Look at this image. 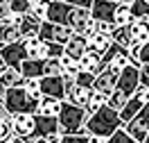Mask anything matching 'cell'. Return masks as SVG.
<instances>
[{
	"label": "cell",
	"mask_w": 149,
	"mask_h": 143,
	"mask_svg": "<svg viewBox=\"0 0 149 143\" xmlns=\"http://www.w3.org/2000/svg\"><path fill=\"white\" fill-rule=\"evenodd\" d=\"M84 127H86L88 134H100V136H106V139H109L113 132H118L120 127H124V123H122L118 109L104 105L100 111H95V114L88 116V120H86Z\"/></svg>",
	"instance_id": "1"
},
{
	"label": "cell",
	"mask_w": 149,
	"mask_h": 143,
	"mask_svg": "<svg viewBox=\"0 0 149 143\" xmlns=\"http://www.w3.org/2000/svg\"><path fill=\"white\" fill-rule=\"evenodd\" d=\"M38 100L36 95H32L25 86H9L5 93V107L11 114H36L38 111Z\"/></svg>",
	"instance_id": "2"
},
{
	"label": "cell",
	"mask_w": 149,
	"mask_h": 143,
	"mask_svg": "<svg viewBox=\"0 0 149 143\" xmlns=\"http://www.w3.org/2000/svg\"><path fill=\"white\" fill-rule=\"evenodd\" d=\"M86 120H88V111H86L81 105H72L63 100V107H61V114H59V127L63 134H74L84 130Z\"/></svg>",
	"instance_id": "3"
},
{
	"label": "cell",
	"mask_w": 149,
	"mask_h": 143,
	"mask_svg": "<svg viewBox=\"0 0 149 143\" xmlns=\"http://www.w3.org/2000/svg\"><path fill=\"white\" fill-rule=\"evenodd\" d=\"M102 59H104V66L113 68V70H122L124 66H129V64L136 61V59L131 57L129 48H124L122 43H118V41H113V43H111V48L102 55Z\"/></svg>",
	"instance_id": "4"
},
{
	"label": "cell",
	"mask_w": 149,
	"mask_h": 143,
	"mask_svg": "<svg viewBox=\"0 0 149 143\" xmlns=\"http://www.w3.org/2000/svg\"><path fill=\"white\" fill-rule=\"evenodd\" d=\"M72 34H74L72 27H68L63 23H52V20H43L41 23V32H38V37L43 41H54V43H61V46H65Z\"/></svg>",
	"instance_id": "5"
},
{
	"label": "cell",
	"mask_w": 149,
	"mask_h": 143,
	"mask_svg": "<svg viewBox=\"0 0 149 143\" xmlns=\"http://www.w3.org/2000/svg\"><path fill=\"white\" fill-rule=\"evenodd\" d=\"M14 132L25 139V143H34L41 139L36 134V114H14Z\"/></svg>",
	"instance_id": "6"
},
{
	"label": "cell",
	"mask_w": 149,
	"mask_h": 143,
	"mask_svg": "<svg viewBox=\"0 0 149 143\" xmlns=\"http://www.w3.org/2000/svg\"><path fill=\"white\" fill-rule=\"evenodd\" d=\"M124 130H127L138 143H142L147 139V134H149V102H145V107L124 125Z\"/></svg>",
	"instance_id": "7"
},
{
	"label": "cell",
	"mask_w": 149,
	"mask_h": 143,
	"mask_svg": "<svg viewBox=\"0 0 149 143\" xmlns=\"http://www.w3.org/2000/svg\"><path fill=\"white\" fill-rule=\"evenodd\" d=\"M140 86V66L136 64H129L120 70V80H118V89H120L124 95H133Z\"/></svg>",
	"instance_id": "8"
},
{
	"label": "cell",
	"mask_w": 149,
	"mask_h": 143,
	"mask_svg": "<svg viewBox=\"0 0 149 143\" xmlns=\"http://www.w3.org/2000/svg\"><path fill=\"white\" fill-rule=\"evenodd\" d=\"M0 52H2V59H5V64H7V66H16V68H20V64L27 59L25 39H20V41H14V43H5Z\"/></svg>",
	"instance_id": "9"
},
{
	"label": "cell",
	"mask_w": 149,
	"mask_h": 143,
	"mask_svg": "<svg viewBox=\"0 0 149 143\" xmlns=\"http://www.w3.org/2000/svg\"><path fill=\"white\" fill-rule=\"evenodd\" d=\"M91 20H93V14L88 7H70L68 11V16H65V25L68 27H72L74 32H84L88 25H91Z\"/></svg>",
	"instance_id": "10"
},
{
	"label": "cell",
	"mask_w": 149,
	"mask_h": 143,
	"mask_svg": "<svg viewBox=\"0 0 149 143\" xmlns=\"http://www.w3.org/2000/svg\"><path fill=\"white\" fill-rule=\"evenodd\" d=\"M118 80H120V70H113V68H104L102 73L95 75V84L93 89L100 91L104 95H111L118 89Z\"/></svg>",
	"instance_id": "11"
},
{
	"label": "cell",
	"mask_w": 149,
	"mask_h": 143,
	"mask_svg": "<svg viewBox=\"0 0 149 143\" xmlns=\"http://www.w3.org/2000/svg\"><path fill=\"white\" fill-rule=\"evenodd\" d=\"M41 93L65 100V80L63 75H43L41 77Z\"/></svg>",
	"instance_id": "12"
},
{
	"label": "cell",
	"mask_w": 149,
	"mask_h": 143,
	"mask_svg": "<svg viewBox=\"0 0 149 143\" xmlns=\"http://www.w3.org/2000/svg\"><path fill=\"white\" fill-rule=\"evenodd\" d=\"M115 9H118V2H113V0H93L91 14H93L95 20H111V23H115Z\"/></svg>",
	"instance_id": "13"
},
{
	"label": "cell",
	"mask_w": 149,
	"mask_h": 143,
	"mask_svg": "<svg viewBox=\"0 0 149 143\" xmlns=\"http://www.w3.org/2000/svg\"><path fill=\"white\" fill-rule=\"evenodd\" d=\"M86 52H88V37L84 32H74L72 37L68 39V43H65V55H70L74 59H81Z\"/></svg>",
	"instance_id": "14"
},
{
	"label": "cell",
	"mask_w": 149,
	"mask_h": 143,
	"mask_svg": "<svg viewBox=\"0 0 149 143\" xmlns=\"http://www.w3.org/2000/svg\"><path fill=\"white\" fill-rule=\"evenodd\" d=\"M41 23H43V20L38 18V16H34L32 11L23 14L20 20H18L20 37H23V39H34V37H38V32H41Z\"/></svg>",
	"instance_id": "15"
},
{
	"label": "cell",
	"mask_w": 149,
	"mask_h": 143,
	"mask_svg": "<svg viewBox=\"0 0 149 143\" xmlns=\"http://www.w3.org/2000/svg\"><path fill=\"white\" fill-rule=\"evenodd\" d=\"M61 132L59 127V118L56 116H43V114H36V134L47 139L50 134H56Z\"/></svg>",
	"instance_id": "16"
},
{
	"label": "cell",
	"mask_w": 149,
	"mask_h": 143,
	"mask_svg": "<svg viewBox=\"0 0 149 143\" xmlns=\"http://www.w3.org/2000/svg\"><path fill=\"white\" fill-rule=\"evenodd\" d=\"M61 107H63V100L52 98V95H41V100H38V111H36V114L56 116V118H59V114H61Z\"/></svg>",
	"instance_id": "17"
},
{
	"label": "cell",
	"mask_w": 149,
	"mask_h": 143,
	"mask_svg": "<svg viewBox=\"0 0 149 143\" xmlns=\"http://www.w3.org/2000/svg\"><path fill=\"white\" fill-rule=\"evenodd\" d=\"M20 30H18V25L11 20V16L9 18H2L0 20V41L2 43H14V41H20Z\"/></svg>",
	"instance_id": "18"
},
{
	"label": "cell",
	"mask_w": 149,
	"mask_h": 143,
	"mask_svg": "<svg viewBox=\"0 0 149 143\" xmlns=\"http://www.w3.org/2000/svg\"><path fill=\"white\" fill-rule=\"evenodd\" d=\"M79 61H81V68H84V70H91L93 75L102 73L104 68H106V66H104L102 55H100V52H95V50H88V52H86V55L79 59Z\"/></svg>",
	"instance_id": "19"
},
{
	"label": "cell",
	"mask_w": 149,
	"mask_h": 143,
	"mask_svg": "<svg viewBox=\"0 0 149 143\" xmlns=\"http://www.w3.org/2000/svg\"><path fill=\"white\" fill-rule=\"evenodd\" d=\"M23 77H43L45 75V59H25L20 64Z\"/></svg>",
	"instance_id": "20"
},
{
	"label": "cell",
	"mask_w": 149,
	"mask_h": 143,
	"mask_svg": "<svg viewBox=\"0 0 149 143\" xmlns=\"http://www.w3.org/2000/svg\"><path fill=\"white\" fill-rule=\"evenodd\" d=\"M129 27H131V34H133V39H136V43H147L149 41V16L136 18Z\"/></svg>",
	"instance_id": "21"
},
{
	"label": "cell",
	"mask_w": 149,
	"mask_h": 143,
	"mask_svg": "<svg viewBox=\"0 0 149 143\" xmlns=\"http://www.w3.org/2000/svg\"><path fill=\"white\" fill-rule=\"evenodd\" d=\"M142 107H145V102H142V100H140L138 95H131L129 100H127V105L122 107L120 109V118H122V123L127 125L131 120V118H133V116L138 114L140 109H142Z\"/></svg>",
	"instance_id": "22"
},
{
	"label": "cell",
	"mask_w": 149,
	"mask_h": 143,
	"mask_svg": "<svg viewBox=\"0 0 149 143\" xmlns=\"http://www.w3.org/2000/svg\"><path fill=\"white\" fill-rule=\"evenodd\" d=\"M113 41H118V43H122L124 48H133V46H140V43H136V39H133V34H131V27L129 25H118V27L113 30L111 34Z\"/></svg>",
	"instance_id": "23"
},
{
	"label": "cell",
	"mask_w": 149,
	"mask_h": 143,
	"mask_svg": "<svg viewBox=\"0 0 149 143\" xmlns=\"http://www.w3.org/2000/svg\"><path fill=\"white\" fill-rule=\"evenodd\" d=\"M113 39L111 34H102V32H95L93 37L88 39V50H95V52H100V55H104L109 48H111Z\"/></svg>",
	"instance_id": "24"
},
{
	"label": "cell",
	"mask_w": 149,
	"mask_h": 143,
	"mask_svg": "<svg viewBox=\"0 0 149 143\" xmlns=\"http://www.w3.org/2000/svg\"><path fill=\"white\" fill-rule=\"evenodd\" d=\"M0 82L7 86H18V84H23V73H20V68H16V66H7L5 70H2V75H0Z\"/></svg>",
	"instance_id": "25"
},
{
	"label": "cell",
	"mask_w": 149,
	"mask_h": 143,
	"mask_svg": "<svg viewBox=\"0 0 149 143\" xmlns=\"http://www.w3.org/2000/svg\"><path fill=\"white\" fill-rule=\"evenodd\" d=\"M106 98L109 95H104V93H100V91H91V95H88V100H86V105H84V109L88 111V116L91 114H95V111H100L104 105H106Z\"/></svg>",
	"instance_id": "26"
},
{
	"label": "cell",
	"mask_w": 149,
	"mask_h": 143,
	"mask_svg": "<svg viewBox=\"0 0 149 143\" xmlns=\"http://www.w3.org/2000/svg\"><path fill=\"white\" fill-rule=\"evenodd\" d=\"M61 64H63V75H68V77H74L81 70V61L70 57V55H65V52L61 55Z\"/></svg>",
	"instance_id": "27"
},
{
	"label": "cell",
	"mask_w": 149,
	"mask_h": 143,
	"mask_svg": "<svg viewBox=\"0 0 149 143\" xmlns=\"http://www.w3.org/2000/svg\"><path fill=\"white\" fill-rule=\"evenodd\" d=\"M16 136L14 132V114L0 118V141H11Z\"/></svg>",
	"instance_id": "28"
},
{
	"label": "cell",
	"mask_w": 149,
	"mask_h": 143,
	"mask_svg": "<svg viewBox=\"0 0 149 143\" xmlns=\"http://www.w3.org/2000/svg\"><path fill=\"white\" fill-rule=\"evenodd\" d=\"M133 20L136 18L131 14L129 5H118V9H115V25H131Z\"/></svg>",
	"instance_id": "29"
},
{
	"label": "cell",
	"mask_w": 149,
	"mask_h": 143,
	"mask_svg": "<svg viewBox=\"0 0 149 143\" xmlns=\"http://www.w3.org/2000/svg\"><path fill=\"white\" fill-rule=\"evenodd\" d=\"M127 100H129V95H124L120 91V89H115V91H113L111 95H109V98H106V105L109 107H113V109H118V111H120L122 107L127 105Z\"/></svg>",
	"instance_id": "30"
},
{
	"label": "cell",
	"mask_w": 149,
	"mask_h": 143,
	"mask_svg": "<svg viewBox=\"0 0 149 143\" xmlns=\"http://www.w3.org/2000/svg\"><path fill=\"white\" fill-rule=\"evenodd\" d=\"M129 7H131L133 18H145V16H149V2L147 0H133Z\"/></svg>",
	"instance_id": "31"
},
{
	"label": "cell",
	"mask_w": 149,
	"mask_h": 143,
	"mask_svg": "<svg viewBox=\"0 0 149 143\" xmlns=\"http://www.w3.org/2000/svg\"><path fill=\"white\" fill-rule=\"evenodd\" d=\"M45 75H63L61 57H50V59H45Z\"/></svg>",
	"instance_id": "32"
},
{
	"label": "cell",
	"mask_w": 149,
	"mask_h": 143,
	"mask_svg": "<svg viewBox=\"0 0 149 143\" xmlns=\"http://www.w3.org/2000/svg\"><path fill=\"white\" fill-rule=\"evenodd\" d=\"M74 82L77 84H81V86H88V89H93V84H95V75L91 73V70H79L77 75H74Z\"/></svg>",
	"instance_id": "33"
},
{
	"label": "cell",
	"mask_w": 149,
	"mask_h": 143,
	"mask_svg": "<svg viewBox=\"0 0 149 143\" xmlns=\"http://www.w3.org/2000/svg\"><path fill=\"white\" fill-rule=\"evenodd\" d=\"M47 7H50V0H38V2H34L32 5V14L34 16H38L41 20H47Z\"/></svg>",
	"instance_id": "34"
},
{
	"label": "cell",
	"mask_w": 149,
	"mask_h": 143,
	"mask_svg": "<svg viewBox=\"0 0 149 143\" xmlns=\"http://www.w3.org/2000/svg\"><path fill=\"white\" fill-rule=\"evenodd\" d=\"M63 143H88V132H86V127L81 130V132L63 134Z\"/></svg>",
	"instance_id": "35"
},
{
	"label": "cell",
	"mask_w": 149,
	"mask_h": 143,
	"mask_svg": "<svg viewBox=\"0 0 149 143\" xmlns=\"http://www.w3.org/2000/svg\"><path fill=\"white\" fill-rule=\"evenodd\" d=\"M32 9L29 0H11V14H27Z\"/></svg>",
	"instance_id": "36"
},
{
	"label": "cell",
	"mask_w": 149,
	"mask_h": 143,
	"mask_svg": "<svg viewBox=\"0 0 149 143\" xmlns=\"http://www.w3.org/2000/svg\"><path fill=\"white\" fill-rule=\"evenodd\" d=\"M136 59L140 61V66H142V64H149V41L140 46V50H138V57H136Z\"/></svg>",
	"instance_id": "37"
},
{
	"label": "cell",
	"mask_w": 149,
	"mask_h": 143,
	"mask_svg": "<svg viewBox=\"0 0 149 143\" xmlns=\"http://www.w3.org/2000/svg\"><path fill=\"white\" fill-rule=\"evenodd\" d=\"M11 16V0H0V20Z\"/></svg>",
	"instance_id": "38"
},
{
	"label": "cell",
	"mask_w": 149,
	"mask_h": 143,
	"mask_svg": "<svg viewBox=\"0 0 149 143\" xmlns=\"http://www.w3.org/2000/svg\"><path fill=\"white\" fill-rule=\"evenodd\" d=\"M140 84L149 89V64H142V66H140Z\"/></svg>",
	"instance_id": "39"
},
{
	"label": "cell",
	"mask_w": 149,
	"mask_h": 143,
	"mask_svg": "<svg viewBox=\"0 0 149 143\" xmlns=\"http://www.w3.org/2000/svg\"><path fill=\"white\" fill-rule=\"evenodd\" d=\"M133 95H138L142 102H149V89H147V86H142V84H140V86H138V91H136Z\"/></svg>",
	"instance_id": "40"
},
{
	"label": "cell",
	"mask_w": 149,
	"mask_h": 143,
	"mask_svg": "<svg viewBox=\"0 0 149 143\" xmlns=\"http://www.w3.org/2000/svg\"><path fill=\"white\" fill-rule=\"evenodd\" d=\"M65 2H70V5H74V7H93V0H65Z\"/></svg>",
	"instance_id": "41"
},
{
	"label": "cell",
	"mask_w": 149,
	"mask_h": 143,
	"mask_svg": "<svg viewBox=\"0 0 149 143\" xmlns=\"http://www.w3.org/2000/svg\"><path fill=\"white\" fill-rule=\"evenodd\" d=\"M47 143H63V132H56V134H50L45 139Z\"/></svg>",
	"instance_id": "42"
},
{
	"label": "cell",
	"mask_w": 149,
	"mask_h": 143,
	"mask_svg": "<svg viewBox=\"0 0 149 143\" xmlns=\"http://www.w3.org/2000/svg\"><path fill=\"white\" fill-rule=\"evenodd\" d=\"M88 143H109V139L100 134H88Z\"/></svg>",
	"instance_id": "43"
},
{
	"label": "cell",
	"mask_w": 149,
	"mask_h": 143,
	"mask_svg": "<svg viewBox=\"0 0 149 143\" xmlns=\"http://www.w3.org/2000/svg\"><path fill=\"white\" fill-rule=\"evenodd\" d=\"M113 2H118V5H131L133 0H113Z\"/></svg>",
	"instance_id": "44"
},
{
	"label": "cell",
	"mask_w": 149,
	"mask_h": 143,
	"mask_svg": "<svg viewBox=\"0 0 149 143\" xmlns=\"http://www.w3.org/2000/svg\"><path fill=\"white\" fill-rule=\"evenodd\" d=\"M34 143H47V141H45V139H43V136H41V139H36V141H34Z\"/></svg>",
	"instance_id": "45"
},
{
	"label": "cell",
	"mask_w": 149,
	"mask_h": 143,
	"mask_svg": "<svg viewBox=\"0 0 149 143\" xmlns=\"http://www.w3.org/2000/svg\"><path fill=\"white\" fill-rule=\"evenodd\" d=\"M142 143H149V134H147V139H145V141H142Z\"/></svg>",
	"instance_id": "46"
},
{
	"label": "cell",
	"mask_w": 149,
	"mask_h": 143,
	"mask_svg": "<svg viewBox=\"0 0 149 143\" xmlns=\"http://www.w3.org/2000/svg\"><path fill=\"white\" fill-rule=\"evenodd\" d=\"M29 2H32V5H34V2H38V0H29Z\"/></svg>",
	"instance_id": "47"
},
{
	"label": "cell",
	"mask_w": 149,
	"mask_h": 143,
	"mask_svg": "<svg viewBox=\"0 0 149 143\" xmlns=\"http://www.w3.org/2000/svg\"><path fill=\"white\" fill-rule=\"evenodd\" d=\"M0 143H9V141H0Z\"/></svg>",
	"instance_id": "48"
},
{
	"label": "cell",
	"mask_w": 149,
	"mask_h": 143,
	"mask_svg": "<svg viewBox=\"0 0 149 143\" xmlns=\"http://www.w3.org/2000/svg\"><path fill=\"white\" fill-rule=\"evenodd\" d=\"M147 2H149V0H147Z\"/></svg>",
	"instance_id": "49"
}]
</instances>
